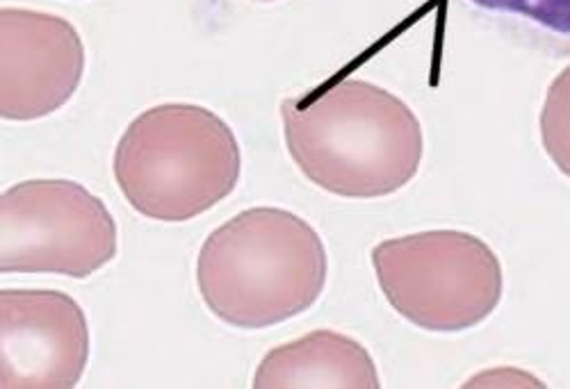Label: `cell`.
Segmentation results:
<instances>
[{
    "instance_id": "obj_1",
    "label": "cell",
    "mask_w": 570,
    "mask_h": 389,
    "mask_svg": "<svg viewBox=\"0 0 570 389\" xmlns=\"http://www.w3.org/2000/svg\"><path fill=\"white\" fill-rule=\"evenodd\" d=\"M281 119L297 169L336 197H391L420 171L422 126L400 96L379 84L331 78L285 99Z\"/></svg>"
},
{
    "instance_id": "obj_2",
    "label": "cell",
    "mask_w": 570,
    "mask_h": 389,
    "mask_svg": "<svg viewBox=\"0 0 570 389\" xmlns=\"http://www.w3.org/2000/svg\"><path fill=\"white\" fill-rule=\"evenodd\" d=\"M317 230L281 208H252L208 235L197 258L204 306L226 326L263 330L311 310L326 285Z\"/></svg>"
},
{
    "instance_id": "obj_3",
    "label": "cell",
    "mask_w": 570,
    "mask_h": 389,
    "mask_svg": "<svg viewBox=\"0 0 570 389\" xmlns=\"http://www.w3.org/2000/svg\"><path fill=\"white\" fill-rule=\"evenodd\" d=\"M112 173L128 206L151 221H193L235 191L243 151L230 126L208 108L163 103L124 130Z\"/></svg>"
},
{
    "instance_id": "obj_4",
    "label": "cell",
    "mask_w": 570,
    "mask_h": 389,
    "mask_svg": "<svg viewBox=\"0 0 570 389\" xmlns=\"http://www.w3.org/2000/svg\"><path fill=\"white\" fill-rule=\"evenodd\" d=\"M376 282L389 306L430 332H463L484 323L504 291L502 265L478 235L422 230L372 249Z\"/></svg>"
},
{
    "instance_id": "obj_5",
    "label": "cell",
    "mask_w": 570,
    "mask_h": 389,
    "mask_svg": "<svg viewBox=\"0 0 570 389\" xmlns=\"http://www.w3.org/2000/svg\"><path fill=\"white\" fill-rule=\"evenodd\" d=\"M119 253L106 203L73 180L17 182L0 197V271L85 280Z\"/></svg>"
},
{
    "instance_id": "obj_6",
    "label": "cell",
    "mask_w": 570,
    "mask_h": 389,
    "mask_svg": "<svg viewBox=\"0 0 570 389\" xmlns=\"http://www.w3.org/2000/svg\"><path fill=\"white\" fill-rule=\"evenodd\" d=\"M0 387L71 389L89 362V323L56 289L0 291Z\"/></svg>"
},
{
    "instance_id": "obj_7",
    "label": "cell",
    "mask_w": 570,
    "mask_h": 389,
    "mask_svg": "<svg viewBox=\"0 0 570 389\" xmlns=\"http://www.w3.org/2000/svg\"><path fill=\"white\" fill-rule=\"evenodd\" d=\"M85 76V43L62 17L0 10V117L37 121L62 110Z\"/></svg>"
},
{
    "instance_id": "obj_8",
    "label": "cell",
    "mask_w": 570,
    "mask_h": 389,
    "mask_svg": "<svg viewBox=\"0 0 570 389\" xmlns=\"http://www.w3.org/2000/svg\"><path fill=\"white\" fill-rule=\"evenodd\" d=\"M256 389L291 387H350L379 389L376 365L370 351L336 330H313L304 337L274 347L258 365Z\"/></svg>"
},
{
    "instance_id": "obj_9",
    "label": "cell",
    "mask_w": 570,
    "mask_h": 389,
    "mask_svg": "<svg viewBox=\"0 0 570 389\" xmlns=\"http://www.w3.org/2000/svg\"><path fill=\"white\" fill-rule=\"evenodd\" d=\"M484 28L548 60L570 58V0H456Z\"/></svg>"
},
{
    "instance_id": "obj_10",
    "label": "cell",
    "mask_w": 570,
    "mask_h": 389,
    "mask_svg": "<svg viewBox=\"0 0 570 389\" xmlns=\"http://www.w3.org/2000/svg\"><path fill=\"white\" fill-rule=\"evenodd\" d=\"M541 143L559 173L570 178V64L554 76L539 117Z\"/></svg>"
},
{
    "instance_id": "obj_11",
    "label": "cell",
    "mask_w": 570,
    "mask_h": 389,
    "mask_svg": "<svg viewBox=\"0 0 570 389\" xmlns=\"http://www.w3.org/2000/svg\"><path fill=\"white\" fill-rule=\"evenodd\" d=\"M254 3H274V0H254Z\"/></svg>"
}]
</instances>
